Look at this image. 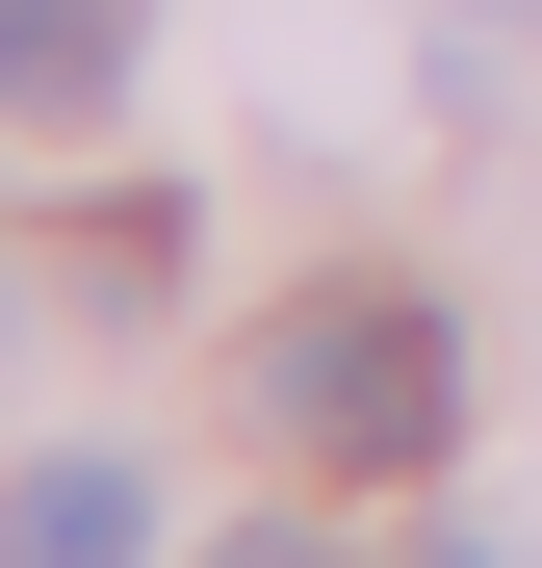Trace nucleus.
<instances>
[{
	"label": "nucleus",
	"mask_w": 542,
	"mask_h": 568,
	"mask_svg": "<svg viewBox=\"0 0 542 568\" xmlns=\"http://www.w3.org/2000/svg\"><path fill=\"white\" fill-rule=\"evenodd\" d=\"M258 414L310 465H439L466 439V336H439L413 284H310V311H258Z\"/></svg>",
	"instance_id": "obj_1"
},
{
	"label": "nucleus",
	"mask_w": 542,
	"mask_h": 568,
	"mask_svg": "<svg viewBox=\"0 0 542 568\" xmlns=\"http://www.w3.org/2000/svg\"><path fill=\"white\" fill-rule=\"evenodd\" d=\"M0 568H155V491L78 439V465H27V491H0Z\"/></svg>",
	"instance_id": "obj_2"
},
{
	"label": "nucleus",
	"mask_w": 542,
	"mask_h": 568,
	"mask_svg": "<svg viewBox=\"0 0 542 568\" xmlns=\"http://www.w3.org/2000/svg\"><path fill=\"white\" fill-rule=\"evenodd\" d=\"M130 78V0H0V104H104Z\"/></svg>",
	"instance_id": "obj_3"
},
{
	"label": "nucleus",
	"mask_w": 542,
	"mask_h": 568,
	"mask_svg": "<svg viewBox=\"0 0 542 568\" xmlns=\"http://www.w3.org/2000/svg\"><path fill=\"white\" fill-rule=\"evenodd\" d=\"M207 568H336V542H285V517H258V542H207Z\"/></svg>",
	"instance_id": "obj_4"
},
{
	"label": "nucleus",
	"mask_w": 542,
	"mask_h": 568,
	"mask_svg": "<svg viewBox=\"0 0 542 568\" xmlns=\"http://www.w3.org/2000/svg\"><path fill=\"white\" fill-rule=\"evenodd\" d=\"M439 568H517V542H439Z\"/></svg>",
	"instance_id": "obj_5"
}]
</instances>
